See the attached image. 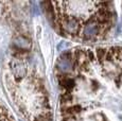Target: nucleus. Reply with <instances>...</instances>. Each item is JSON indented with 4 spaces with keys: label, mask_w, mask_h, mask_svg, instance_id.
Wrapping results in <instances>:
<instances>
[{
    "label": "nucleus",
    "mask_w": 122,
    "mask_h": 121,
    "mask_svg": "<svg viewBox=\"0 0 122 121\" xmlns=\"http://www.w3.org/2000/svg\"><path fill=\"white\" fill-rule=\"evenodd\" d=\"M61 24H62V28L65 34H71V35L76 36L81 31V25H80L78 20L74 18H65L62 16Z\"/></svg>",
    "instance_id": "obj_1"
},
{
    "label": "nucleus",
    "mask_w": 122,
    "mask_h": 121,
    "mask_svg": "<svg viewBox=\"0 0 122 121\" xmlns=\"http://www.w3.org/2000/svg\"><path fill=\"white\" fill-rule=\"evenodd\" d=\"M99 35V27L98 25L93 24V22H90L84 28L83 31V38L84 39H91L92 37Z\"/></svg>",
    "instance_id": "obj_2"
},
{
    "label": "nucleus",
    "mask_w": 122,
    "mask_h": 121,
    "mask_svg": "<svg viewBox=\"0 0 122 121\" xmlns=\"http://www.w3.org/2000/svg\"><path fill=\"white\" fill-rule=\"evenodd\" d=\"M56 66H57V68L60 69L62 72L67 73V72H69V71H71L72 69H73L74 65H73V63H72L71 60H69L65 59V57L61 56L60 59L57 60Z\"/></svg>",
    "instance_id": "obj_3"
}]
</instances>
